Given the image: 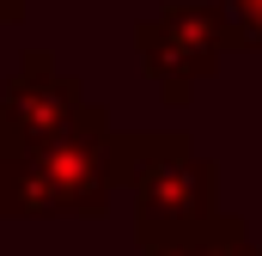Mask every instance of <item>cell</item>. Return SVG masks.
Instances as JSON below:
<instances>
[{
    "mask_svg": "<svg viewBox=\"0 0 262 256\" xmlns=\"http://www.w3.org/2000/svg\"><path fill=\"white\" fill-rule=\"evenodd\" d=\"M122 183V134L110 128L104 104H79L73 122L55 128L18 159H0V214L6 220H104L110 189Z\"/></svg>",
    "mask_w": 262,
    "mask_h": 256,
    "instance_id": "6da1fadb",
    "label": "cell"
},
{
    "mask_svg": "<svg viewBox=\"0 0 262 256\" xmlns=\"http://www.w3.org/2000/svg\"><path fill=\"white\" fill-rule=\"evenodd\" d=\"M25 12H31V0H0V31H6V25H18Z\"/></svg>",
    "mask_w": 262,
    "mask_h": 256,
    "instance_id": "52a82bcc",
    "label": "cell"
},
{
    "mask_svg": "<svg viewBox=\"0 0 262 256\" xmlns=\"http://www.w3.org/2000/svg\"><path fill=\"white\" fill-rule=\"evenodd\" d=\"M226 12L244 31V49H262V0H226Z\"/></svg>",
    "mask_w": 262,
    "mask_h": 256,
    "instance_id": "8992f818",
    "label": "cell"
},
{
    "mask_svg": "<svg viewBox=\"0 0 262 256\" xmlns=\"http://www.w3.org/2000/svg\"><path fill=\"white\" fill-rule=\"evenodd\" d=\"M122 183L134 189L140 238L183 232L220 214V165L183 134H122Z\"/></svg>",
    "mask_w": 262,
    "mask_h": 256,
    "instance_id": "7a4b0ae2",
    "label": "cell"
},
{
    "mask_svg": "<svg viewBox=\"0 0 262 256\" xmlns=\"http://www.w3.org/2000/svg\"><path fill=\"white\" fill-rule=\"evenodd\" d=\"M140 256H262V244L250 238V226H244V220H232V214H213V220L183 226V232L140 238Z\"/></svg>",
    "mask_w": 262,
    "mask_h": 256,
    "instance_id": "5b68a950",
    "label": "cell"
},
{
    "mask_svg": "<svg viewBox=\"0 0 262 256\" xmlns=\"http://www.w3.org/2000/svg\"><path fill=\"white\" fill-rule=\"evenodd\" d=\"M232 49H244V31L226 12V0H165L152 18L134 25V55L146 79H159V98L171 110H183Z\"/></svg>",
    "mask_w": 262,
    "mask_h": 256,
    "instance_id": "3957f363",
    "label": "cell"
},
{
    "mask_svg": "<svg viewBox=\"0 0 262 256\" xmlns=\"http://www.w3.org/2000/svg\"><path fill=\"white\" fill-rule=\"evenodd\" d=\"M79 104H85L79 79L61 73L49 49H25L0 92V159H18L37 140H49L55 128H67Z\"/></svg>",
    "mask_w": 262,
    "mask_h": 256,
    "instance_id": "277c9868",
    "label": "cell"
}]
</instances>
